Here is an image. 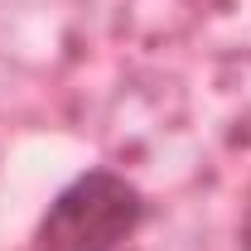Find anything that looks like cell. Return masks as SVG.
<instances>
[{
    "label": "cell",
    "mask_w": 251,
    "mask_h": 251,
    "mask_svg": "<svg viewBox=\"0 0 251 251\" xmlns=\"http://www.w3.org/2000/svg\"><path fill=\"white\" fill-rule=\"evenodd\" d=\"M150 218V198L121 169L73 174L34 222V251H121Z\"/></svg>",
    "instance_id": "obj_1"
},
{
    "label": "cell",
    "mask_w": 251,
    "mask_h": 251,
    "mask_svg": "<svg viewBox=\"0 0 251 251\" xmlns=\"http://www.w3.org/2000/svg\"><path fill=\"white\" fill-rule=\"evenodd\" d=\"M237 251H251V213L242 218V227H237Z\"/></svg>",
    "instance_id": "obj_2"
}]
</instances>
